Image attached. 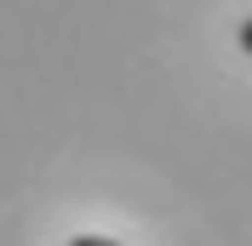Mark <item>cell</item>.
<instances>
[{
  "mask_svg": "<svg viewBox=\"0 0 252 246\" xmlns=\"http://www.w3.org/2000/svg\"><path fill=\"white\" fill-rule=\"evenodd\" d=\"M235 40H241V52L252 58V17H241V29H235Z\"/></svg>",
  "mask_w": 252,
  "mask_h": 246,
  "instance_id": "obj_2",
  "label": "cell"
},
{
  "mask_svg": "<svg viewBox=\"0 0 252 246\" xmlns=\"http://www.w3.org/2000/svg\"><path fill=\"white\" fill-rule=\"evenodd\" d=\"M69 246H121V241H109V235H75Z\"/></svg>",
  "mask_w": 252,
  "mask_h": 246,
  "instance_id": "obj_1",
  "label": "cell"
}]
</instances>
